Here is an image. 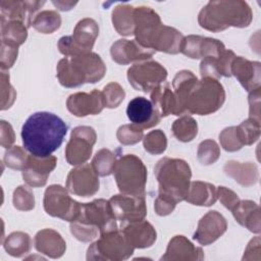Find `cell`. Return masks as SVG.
I'll list each match as a JSON object with an SVG mask.
<instances>
[{"mask_svg": "<svg viewBox=\"0 0 261 261\" xmlns=\"http://www.w3.org/2000/svg\"><path fill=\"white\" fill-rule=\"evenodd\" d=\"M261 65L258 61H250L242 56H236L231 63V74L248 92L260 88Z\"/></svg>", "mask_w": 261, "mask_h": 261, "instance_id": "7402d4cb", "label": "cell"}, {"mask_svg": "<svg viewBox=\"0 0 261 261\" xmlns=\"http://www.w3.org/2000/svg\"><path fill=\"white\" fill-rule=\"evenodd\" d=\"M173 136L180 142H190L198 134L197 121L190 115H182L172 124Z\"/></svg>", "mask_w": 261, "mask_h": 261, "instance_id": "836d02e7", "label": "cell"}, {"mask_svg": "<svg viewBox=\"0 0 261 261\" xmlns=\"http://www.w3.org/2000/svg\"><path fill=\"white\" fill-rule=\"evenodd\" d=\"M225 100L222 85L215 79L203 77L193 87L187 103L186 113L207 115L217 111Z\"/></svg>", "mask_w": 261, "mask_h": 261, "instance_id": "8992f818", "label": "cell"}, {"mask_svg": "<svg viewBox=\"0 0 261 261\" xmlns=\"http://www.w3.org/2000/svg\"><path fill=\"white\" fill-rule=\"evenodd\" d=\"M122 231L134 248H148L156 241V230L147 220H140L122 226Z\"/></svg>", "mask_w": 261, "mask_h": 261, "instance_id": "cb8c5ba5", "label": "cell"}, {"mask_svg": "<svg viewBox=\"0 0 261 261\" xmlns=\"http://www.w3.org/2000/svg\"><path fill=\"white\" fill-rule=\"evenodd\" d=\"M217 198L220 200L222 205L230 211L240 202V199H239L238 195L234 192H232L231 190H229L225 187H218V189H217Z\"/></svg>", "mask_w": 261, "mask_h": 261, "instance_id": "bcb514c9", "label": "cell"}, {"mask_svg": "<svg viewBox=\"0 0 261 261\" xmlns=\"http://www.w3.org/2000/svg\"><path fill=\"white\" fill-rule=\"evenodd\" d=\"M27 25L21 21H1L2 43L18 47L28 37Z\"/></svg>", "mask_w": 261, "mask_h": 261, "instance_id": "1f68e13d", "label": "cell"}, {"mask_svg": "<svg viewBox=\"0 0 261 261\" xmlns=\"http://www.w3.org/2000/svg\"><path fill=\"white\" fill-rule=\"evenodd\" d=\"M102 95L105 107L115 108L123 101L125 93L119 84L110 83L104 88Z\"/></svg>", "mask_w": 261, "mask_h": 261, "instance_id": "60d3db41", "label": "cell"}, {"mask_svg": "<svg viewBox=\"0 0 261 261\" xmlns=\"http://www.w3.org/2000/svg\"><path fill=\"white\" fill-rule=\"evenodd\" d=\"M57 8H59L60 10H69L72 8V6H74L76 4V2H64V1H53L52 2Z\"/></svg>", "mask_w": 261, "mask_h": 261, "instance_id": "816d5d0a", "label": "cell"}, {"mask_svg": "<svg viewBox=\"0 0 261 261\" xmlns=\"http://www.w3.org/2000/svg\"><path fill=\"white\" fill-rule=\"evenodd\" d=\"M154 173L159 185V195L175 203L186 200L192 172L185 160L164 157L155 165Z\"/></svg>", "mask_w": 261, "mask_h": 261, "instance_id": "5b68a950", "label": "cell"}, {"mask_svg": "<svg viewBox=\"0 0 261 261\" xmlns=\"http://www.w3.org/2000/svg\"><path fill=\"white\" fill-rule=\"evenodd\" d=\"M74 221L98 228L100 234L117 229L116 218L111 211L109 201L104 199L82 204L80 214Z\"/></svg>", "mask_w": 261, "mask_h": 261, "instance_id": "8fae6325", "label": "cell"}, {"mask_svg": "<svg viewBox=\"0 0 261 261\" xmlns=\"http://www.w3.org/2000/svg\"><path fill=\"white\" fill-rule=\"evenodd\" d=\"M175 205H176V203L173 200H171L165 196L158 195L157 199L155 200L154 208H155V212L158 215L165 216V215L170 214L173 211Z\"/></svg>", "mask_w": 261, "mask_h": 261, "instance_id": "c3c4849f", "label": "cell"}, {"mask_svg": "<svg viewBox=\"0 0 261 261\" xmlns=\"http://www.w3.org/2000/svg\"><path fill=\"white\" fill-rule=\"evenodd\" d=\"M96 138V133L91 126L83 125L73 128L65 148L67 162L71 165L85 163L91 157Z\"/></svg>", "mask_w": 261, "mask_h": 261, "instance_id": "5bb4252c", "label": "cell"}, {"mask_svg": "<svg viewBox=\"0 0 261 261\" xmlns=\"http://www.w3.org/2000/svg\"><path fill=\"white\" fill-rule=\"evenodd\" d=\"M203 258L201 248L194 246L184 236H175L170 240L161 260H202Z\"/></svg>", "mask_w": 261, "mask_h": 261, "instance_id": "603a6c76", "label": "cell"}, {"mask_svg": "<svg viewBox=\"0 0 261 261\" xmlns=\"http://www.w3.org/2000/svg\"><path fill=\"white\" fill-rule=\"evenodd\" d=\"M219 140L222 148L228 152L238 151L243 147L237 134L236 126L224 128L219 135Z\"/></svg>", "mask_w": 261, "mask_h": 261, "instance_id": "ee69618b", "label": "cell"}, {"mask_svg": "<svg viewBox=\"0 0 261 261\" xmlns=\"http://www.w3.org/2000/svg\"><path fill=\"white\" fill-rule=\"evenodd\" d=\"M227 228L225 218L217 211H209L198 223L193 239L201 245H209L221 237Z\"/></svg>", "mask_w": 261, "mask_h": 261, "instance_id": "d6986e66", "label": "cell"}, {"mask_svg": "<svg viewBox=\"0 0 261 261\" xmlns=\"http://www.w3.org/2000/svg\"><path fill=\"white\" fill-rule=\"evenodd\" d=\"M70 231L73 237L79 241L90 242L98 237L99 229L91 225H87L77 221H72L70 223Z\"/></svg>", "mask_w": 261, "mask_h": 261, "instance_id": "f6af8a7d", "label": "cell"}, {"mask_svg": "<svg viewBox=\"0 0 261 261\" xmlns=\"http://www.w3.org/2000/svg\"><path fill=\"white\" fill-rule=\"evenodd\" d=\"M126 114L132 123L142 129L150 128L159 123L161 115L151 100L145 97H136L127 104Z\"/></svg>", "mask_w": 261, "mask_h": 261, "instance_id": "2e32d148", "label": "cell"}, {"mask_svg": "<svg viewBox=\"0 0 261 261\" xmlns=\"http://www.w3.org/2000/svg\"><path fill=\"white\" fill-rule=\"evenodd\" d=\"M109 205L116 220L121 222V226L143 220L147 214L144 196H134L121 193L111 197Z\"/></svg>", "mask_w": 261, "mask_h": 261, "instance_id": "4fadbf2b", "label": "cell"}, {"mask_svg": "<svg viewBox=\"0 0 261 261\" xmlns=\"http://www.w3.org/2000/svg\"><path fill=\"white\" fill-rule=\"evenodd\" d=\"M197 155H198V160L202 164L209 165L214 163L219 158L220 149L215 141L205 140L199 145Z\"/></svg>", "mask_w": 261, "mask_h": 261, "instance_id": "f35d334b", "label": "cell"}, {"mask_svg": "<svg viewBox=\"0 0 261 261\" xmlns=\"http://www.w3.org/2000/svg\"><path fill=\"white\" fill-rule=\"evenodd\" d=\"M237 134L242 145H252L260 137L261 124L260 121L249 117L244 120L240 125L236 126Z\"/></svg>", "mask_w": 261, "mask_h": 261, "instance_id": "8d00e7d4", "label": "cell"}, {"mask_svg": "<svg viewBox=\"0 0 261 261\" xmlns=\"http://www.w3.org/2000/svg\"><path fill=\"white\" fill-rule=\"evenodd\" d=\"M134 9L135 7L127 4H120L113 9L112 22L118 34L122 36L135 34Z\"/></svg>", "mask_w": 261, "mask_h": 261, "instance_id": "4dcf8cb0", "label": "cell"}, {"mask_svg": "<svg viewBox=\"0 0 261 261\" xmlns=\"http://www.w3.org/2000/svg\"><path fill=\"white\" fill-rule=\"evenodd\" d=\"M166 69L156 61L137 63L127 70V79L134 89L150 92L166 80Z\"/></svg>", "mask_w": 261, "mask_h": 261, "instance_id": "7c38bea8", "label": "cell"}, {"mask_svg": "<svg viewBox=\"0 0 261 261\" xmlns=\"http://www.w3.org/2000/svg\"><path fill=\"white\" fill-rule=\"evenodd\" d=\"M31 245L32 240L28 233L16 231L10 233L7 237L4 243V249L11 256L21 257L22 255L30 252Z\"/></svg>", "mask_w": 261, "mask_h": 261, "instance_id": "d6a6232c", "label": "cell"}, {"mask_svg": "<svg viewBox=\"0 0 261 261\" xmlns=\"http://www.w3.org/2000/svg\"><path fill=\"white\" fill-rule=\"evenodd\" d=\"M57 159L55 156L37 157L30 155L27 165L22 169L23 180L30 187H43L47 182L50 172L55 168Z\"/></svg>", "mask_w": 261, "mask_h": 261, "instance_id": "e0dca14e", "label": "cell"}, {"mask_svg": "<svg viewBox=\"0 0 261 261\" xmlns=\"http://www.w3.org/2000/svg\"><path fill=\"white\" fill-rule=\"evenodd\" d=\"M66 123L56 114L40 111L28 117L21 128L23 147L32 155L48 157L62 144Z\"/></svg>", "mask_w": 261, "mask_h": 261, "instance_id": "6da1fadb", "label": "cell"}, {"mask_svg": "<svg viewBox=\"0 0 261 261\" xmlns=\"http://www.w3.org/2000/svg\"><path fill=\"white\" fill-rule=\"evenodd\" d=\"M250 117L260 121V88L251 91L249 95Z\"/></svg>", "mask_w": 261, "mask_h": 261, "instance_id": "681fc988", "label": "cell"}, {"mask_svg": "<svg viewBox=\"0 0 261 261\" xmlns=\"http://www.w3.org/2000/svg\"><path fill=\"white\" fill-rule=\"evenodd\" d=\"M66 106L69 112L75 116H87L100 113L104 105L102 92L94 90L91 93L79 92L68 97Z\"/></svg>", "mask_w": 261, "mask_h": 261, "instance_id": "ac0fdd59", "label": "cell"}, {"mask_svg": "<svg viewBox=\"0 0 261 261\" xmlns=\"http://www.w3.org/2000/svg\"><path fill=\"white\" fill-rule=\"evenodd\" d=\"M134 22L136 41L143 47L169 54L180 52L184 40L181 33L162 24L159 15L150 7H136Z\"/></svg>", "mask_w": 261, "mask_h": 261, "instance_id": "7a4b0ae2", "label": "cell"}, {"mask_svg": "<svg viewBox=\"0 0 261 261\" xmlns=\"http://www.w3.org/2000/svg\"><path fill=\"white\" fill-rule=\"evenodd\" d=\"M14 142V133L9 123L1 120V145L4 148H10Z\"/></svg>", "mask_w": 261, "mask_h": 261, "instance_id": "f907efd6", "label": "cell"}, {"mask_svg": "<svg viewBox=\"0 0 261 261\" xmlns=\"http://www.w3.org/2000/svg\"><path fill=\"white\" fill-rule=\"evenodd\" d=\"M115 162V154L108 149H101L96 153L91 164L98 175L106 176L113 173Z\"/></svg>", "mask_w": 261, "mask_h": 261, "instance_id": "d590c367", "label": "cell"}, {"mask_svg": "<svg viewBox=\"0 0 261 261\" xmlns=\"http://www.w3.org/2000/svg\"><path fill=\"white\" fill-rule=\"evenodd\" d=\"M34 245L37 251L51 258H59L66 249V244L62 237L51 228L40 230L34 239Z\"/></svg>", "mask_w": 261, "mask_h": 261, "instance_id": "d4e9b609", "label": "cell"}, {"mask_svg": "<svg viewBox=\"0 0 261 261\" xmlns=\"http://www.w3.org/2000/svg\"><path fill=\"white\" fill-rule=\"evenodd\" d=\"M13 205L18 210L28 211L35 207V198L32 190L25 186H19L13 193Z\"/></svg>", "mask_w": 261, "mask_h": 261, "instance_id": "b9f144b4", "label": "cell"}, {"mask_svg": "<svg viewBox=\"0 0 261 261\" xmlns=\"http://www.w3.org/2000/svg\"><path fill=\"white\" fill-rule=\"evenodd\" d=\"M144 148L150 154H161L167 147V140L165 134L160 129L151 130L143 139Z\"/></svg>", "mask_w": 261, "mask_h": 261, "instance_id": "74e56055", "label": "cell"}, {"mask_svg": "<svg viewBox=\"0 0 261 261\" xmlns=\"http://www.w3.org/2000/svg\"><path fill=\"white\" fill-rule=\"evenodd\" d=\"M135 248L124 232L118 229L101 234L87 253L88 260H124L130 257Z\"/></svg>", "mask_w": 261, "mask_h": 261, "instance_id": "ba28073f", "label": "cell"}, {"mask_svg": "<svg viewBox=\"0 0 261 261\" xmlns=\"http://www.w3.org/2000/svg\"><path fill=\"white\" fill-rule=\"evenodd\" d=\"M44 4V1H1V21L17 20L29 28L34 13Z\"/></svg>", "mask_w": 261, "mask_h": 261, "instance_id": "44dd1931", "label": "cell"}, {"mask_svg": "<svg viewBox=\"0 0 261 261\" xmlns=\"http://www.w3.org/2000/svg\"><path fill=\"white\" fill-rule=\"evenodd\" d=\"M197 82L198 80L196 75L190 70H181L174 76L172 86L177 106V115L186 114V103L188 97Z\"/></svg>", "mask_w": 261, "mask_h": 261, "instance_id": "4316f807", "label": "cell"}, {"mask_svg": "<svg viewBox=\"0 0 261 261\" xmlns=\"http://www.w3.org/2000/svg\"><path fill=\"white\" fill-rule=\"evenodd\" d=\"M59 83L66 88L79 87L85 83H96L100 81L106 67L101 57L93 52L61 59L56 67Z\"/></svg>", "mask_w": 261, "mask_h": 261, "instance_id": "277c9868", "label": "cell"}, {"mask_svg": "<svg viewBox=\"0 0 261 261\" xmlns=\"http://www.w3.org/2000/svg\"><path fill=\"white\" fill-rule=\"evenodd\" d=\"M111 57L119 64H128L135 61L149 59L155 53L154 50L145 48L136 40H117L111 46Z\"/></svg>", "mask_w": 261, "mask_h": 261, "instance_id": "ffe728a7", "label": "cell"}, {"mask_svg": "<svg viewBox=\"0 0 261 261\" xmlns=\"http://www.w3.org/2000/svg\"><path fill=\"white\" fill-rule=\"evenodd\" d=\"M98 35L99 27L97 22L92 18H84L76 23L72 36L60 38L58 49L66 57L89 53Z\"/></svg>", "mask_w": 261, "mask_h": 261, "instance_id": "9c48e42d", "label": "cell"}, {"mask_svg": "<svg viewBox=\"0 0 261 261\" xmlns=\"http://www.w3.org/2000/svg\"><path fill=\"white\" fill-rule=\"evenodd\" d=\"M17 48L18 47L1 43V67H2V69L9 68L13 65L15 59L17 58Z\"/></svg>", "mask_w": 261, "mask_h": 261, "instance_id": "7dc6e473", "label": "cell"}, {"mask_svg": "<svg viewBox=\"0 0 261 261\" xmlns=\"http://www.w3.org/2000/svg\"><path fill=\"white\" fill-rule=\"evenodd\" d=\"M28 155L23 149L19 146H13L6 151L4 161L6 165L13 169H23L27 165Z\"/></svg>", "mask_w": 261, "mask_h": 261, "instance_id": "7bdbcfd3", "label": "cell"}, {"mask_svg": "<svg viewBox=\"0 0 261 261\" xmlns=\"http://www.w3.org/2000/svg\"><path fill=\"white\" fill-rule=\"evenodd\" d=\"M32 24L42 34H52L59 29L61 17L54 10H44L34 17Z\"/></svg>", "mask_w": 261, "mask_h": 261, "instance_id": "e575fe53", "label": "cell"}, {"mask_svg": "<svg viewBox=\"0 0 261 261\" xmlns=\"http://www.w3.org/2000/svg\"><path fill=\"white\" fill-rule=\"evenodd\" d=\"M66 188L80 197L95 195L99 190V178L92 164L86 163L71 169L67 175Z\"/></svg>", "mask_w": 261, "mask_h": 261, "instance_id": "9a60e30c", "label": "cell"}, {"mask_svg": "<svg viewBox=\"0 0 261 261\" xmlns=\"http://www.w3.org/2000/svg\"><path fill=\"white\" fill-rule=\"evenodd\" d=\"M143 130L134 123L123 124L117 129L116 137L122 145H134L143 139Z\"/></svg>", "mask_w": 261, "mask_h": 261, "instance_id": "ab89813d", "label": "cell"}, {"mask_svg": "<svg viewBox=\"0 0 261 261\" xmlns=\"http://www.w3.org/2000/svg\"><path fill=\"white\" fill-rule=\"evenodd\" d=\"M82 204L70 198L60 185H52L45 191L44 209L47 214L67 221H74L80 214Z\"/></svg>", "mask_w": 261, "mask_h": 261, "instance_id": "30bf717a", "label": "cell"}, {"mask_svg": "<svg viewBox=\"0 0 261 261\" xmlns=\"http://www.w3.org/2000/svg\"><path fill=\"white\" fill-rule=\"evenodd\" d=\"M113 173L122 194L145 197L147 168L139 157L134 154L121 156L115 162Z\"/></svg>", "mask_w": 261, "mask_h": 261, "instance_id": "52a82bcc", "label": "cell"}, {"mask_svg": "<svg viewBox=\"0 0 261 261\" xmlns=\"http://www.w3.org/2000/svg\"><path fill=\"white\" fill-rule=\"evenodd\" d=\"M217 200V189L204 181H192L190 184L186 201L198 206H211Z\"/></svg>", "mask_w": 261, "mask_h": 261, "instance_id": "f546056e", "label": "cell"}, {"mask_svg": "<svg viewBox=\"0 0 261 261\" xmlns=\"http://www.w3.org/2000/svg\"><path fill=\"white\" fill-rule=\"evenodd\" d=\"M252 18V10L245 1H210L201 9L198 21L205 30L219 32L229 27L246 28Z\"/></svg>", "mask_w": 261, "mask_h": 261, "instance_id": "3957f363", "label": "cell"}, {"mask_svg": "<svg viewBox=\"0 0 261 261\" xmlns=\"http://www.w3.org/2000/svg\"><path fill=\"white\" fill-rule=\"evenodd\" d=\"M224 172L234 178L240 185L250 187L255 185L259 178V172L256 164L251 162L241 163L237 161H228L224 165Z\"/></svg>", "mask_w": 261, "mask_h": 261, "instance_id": "83f0119b", "label": "cell"}, {"mask_svg": "<svg viewBox=\"0 0 261 261\" xmlns=\"http://www.w3.org/2000/svg\"><path fill=\"white\" fill-rule=\"evenodd\" d=\"M236 220L243 226L247 227L250 231L259 233L260 226V208L250 200L240 201L238 205L231 210Z\"/></svg>", "mask_w": 261, "mask_h": 261, "instance_id": "484cf974", "label": "cell"}, {"mask_svg": "<svg viewBox=\"0 0 261 261\" xmlns=\"http://www.w3.org/2000/svg\"><path fill=\"white\" fill-rule=\"evenodd\" d=\"M151 102L157 108L161 117H165L169 114L177 115L175 97L168 83H164L163 85L160 84L152 90Z\"/></svg>", "mask_w": 261, "mask_h": 261, "instance_id": "f1b7e54d", "label": "cell"}]
</instances>
